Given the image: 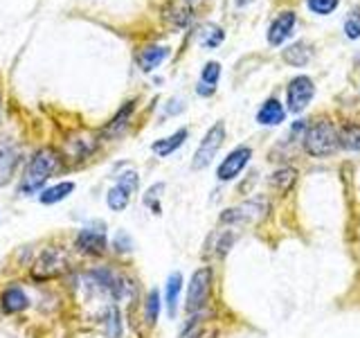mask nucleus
I'll return each mask as SVG.
<instances>
[{
	"label": "nucleus",
	"instance_id": "nucleus-18",
	"mask_svg": "<svg viewBox=\"0 0 360 338\" xmlns=\"http://www.w3.org/2000/svg\"><path fill=\"white\" fill-rule=\"evenodd\" d=\"M311 54H313V48L307 41H295L292 45H288L284 52H281V59H284L288 65L304 68L311 61Z\"/></svg>",
	"mask_w": 360,
	"mask_h": 338
},
{
	"label": "nucleus",
	"instance_id": "nucleus-4",
	"mask_svg": "<svg viewBox=\"0 0 360 338\" xmlns=\"http://www.w3.org/2000/svg\"><path fill=\"white\" fill-rule=\"evenodd\" d=\"M212 289H214V270L212 266H200L196 268L189 277L187 284V298H185V313L196 315L207 311L210 300H212Z\"/></svg>",
	"mask_w": 360,
	"mask_h": 338
},
{
	"label": "nucleus",
	"instance_id": "nucleus-9",
	"mask_svg": "<svg viewBox=\"0 0 360 338\" xmlns=\"http://www.w3.org/2000/svg\"><path fill=\"white\" fill-rule=\"evenodd\" d=\"M75 248L79 253L90 255V257H99L108 251V237L104 228H82L75 237Z\"/></svg>",
	"mask_w": 360,
	"mask_h": 338
},
{
	"label": "nucleus",
	"instance_id": "nucleus-1",
	"mask_svg": "<svg viewBox=\"0 0 360 338\" xmlns=\"http://www.w3.org/2000/svg\"><path fill=\"white\" fill-rule=\"evenodd\" d=\"M270 212H273L270 199L264 194H255L250 199L236 203V206L225 208L219 214V225L221 228H232V230L255 228V225H262L270 217Z\"/></svg>",
	"mask_w": 360,
	"mask_h": 338
},
{
	"label": "nucleus",
	"instance_id": "nucleus-5",
	"mask_svg": "<svg viewBox=\"0 0 360 338\" xmlns=\"http://www.w3.org/2000/svg\"><path fill=\"white\" fill-rule=\"evenodd\" d=\"M225 142V122H214L207 129V133L202 135V140L198 142V149L194 151V158H191V169H205L214 163V158L221 151V146Z\"/></svg>",
	"mask_w": 360,
	"mask_h": 338
},
{
	"label": "nucleus",
	"instance_id": "nucleus-27",
	"mask_svg": "<svg viewBox=\"0 0 360 338\" xmlns=\"http://www.w3.org/2000/svg\"><path fill=\"white\" fill-rule=\"evenodd\" d=\"M165 189H167V185H165V183H153L149 189L144 192L142 201H144V206L149 208L153 214H162L160 199H162V194H165Z\"/></svg>",
	"mask_w": 360,
	"mask_h": 338
},
{
	"label": "nucleus",
	"instance_id": "nucleus-29",
	"mask_svg": "<svg viewBox=\"0 0 360 338\" xmlns=\"http://www.w3.org/2000/svg\"><path fill=\"white\" fill-rule=\"evenodd\" d=\"M95 140L93 138H75L68 142V154H70L72 158H77V161H82V158H88L90 154L95 151Z\"/></svg>",
	"mask_w": 360,
	"mask_h": 338
},
{
	"label": "nucleus",
	"instance_id": "nucleus-6",
	"mask_svg": "<svg viewBox=\"0 0 360 338\" xmlns=\"http://www.w3.org/2000/svg\"><path fill=\"white\" fill-rule=\"evenodd\" d=\"M315 97V82L307 75H297L288 82L286 88V111L292 115H300V113L307 111V106Z\"/></svg>",
	"mask_w": 360,
	"mask_h": 338
},
{
	"label": "nucleus",
	"instance_id": "nucleus-3",
	"mask_svg": "<svg viewBox=\"0 0 360 338\" xmlns=\"http://www.w3.org/2000/svg\"><path fill=\"white\" fill-rule=\"evenodd\" d=\"M302 146L311 158H329L340 149V135L331 118H315L304 131Z\"/></svg>",
	"mask_w": 360,
	"mask_h": 338
},
{
	"label": "nucleus",
	"instance_id": "nucleus-25",
	"mask_svg": "<svg viewBox=\"0 0 360 338\" xmlns=\"http://www.w3.org/2000/svg\"><path fill=\"white\" fill-rule=\"evenodd\" d=\"M131 196H133V194H129V192L124 189V187L115 185V187H110V189H108V194H106V206H108L112 212H124V210L129 208Z\"/></svg>",
	"mask_w": 360,
	"mask_h": 338
},
{
	"label": "nucleus",
	"instance_id": "nucleus-28",
	"mask_svg": "<svg viewBox=\"0 0 360 338\" xmlns=\"http://www.w3.org/2000/svg\"><path fill=\"white\" fill-rule=\"evenodd\" d=\"M225 39V32L219 27V25H214V23H207V25H202L200 30V45L202 48H217V45H221Z\"/></svg>",
	"mask_w": 360,
	"mask_h": 338
},
{
	"label": "nucleus",
	"instance_id": "nucleus-22",
	"mask_svg": "<svg viewBox=\"0 0 360 338\" xmlns=\"http://www.w3.org/2000/svg\"><path fill=\"white\" fill-rule=\"evenodd\" d=\"M338 135H340V149L360 154V122H345L338 129Z\"/></svg>",
	"mask_w": 360,
	"mask_h": 338
},
{
	"label": "nucleus",
	"instance_id": "nucleus-23",
	"mask_svg": "<svg viewBox=\"0 0 360 338\" xmlns=\"http://www.w3.org/2000/svg\"><path fill=\"white\" fill-rule=\"evenodd\" d=\"M75 183L72 180H61V183H56L54 187H48L45 192H41L39 201L43 203V206H54V203H59L63 199H68L75 192Z\"/></svg>",
	"mask_w": 360,
	"mask_h": 338
},
{
	"label": "nucleus",
	"instance_id": "nucleus-31",
	"mask_svg": "<svg viewBox=\"0 0 360 338\" xmlns=\"http://www.w3.org/2000/svg\"><path fill=\"white\" fill-rule=\"evenodd\" d=\"M338 5H340V0H307V7L318 16H329Z\"/></svg>",
	"mask_w": 360,
	"mask_h": 338
},
{
	"label": "nucleus",
	"instance_id": "nucleus-13",
	"mask_svg": "<svg viewBox=\"0 0 360 338\" xmlns=\"http://www.w3.org/2000/svg\"><path fill=\"white\" fill-rule=\"evenodd\" d=\"M183 273L174 270L172 275L165 282V307L169 318H176L178 315V304H180V293H183Z\"/></svg>",
	"mask_w": 360,
	"mask_h": 338
},
{
	"label": "nucleus",
	"instance_id": "nucleus-20",
	"mask_svg": "<svg viewBox=\"0 0 360 338\" xmlns=\"http://www.w3.org/2000/svg\"><path fill=\"white\" fill-rule=\"evenodd\" d=\"M27 296H25V291L18 289V287H9L3 291V296H0V307H3V311L7 313H18L22 309H27Z\"/></svg>",
	"mask_w": 360,
	"mask_h": 338
},
{
	"label": "nucleus",
	"instance_id": "nucleus-26",
	"mask_svg": "<svg viewBox=\"0 0 360 338\" xmlns=\"http://www.w3.org/2000/svg\"><path fill=\"white\" fill-rule=\"evenodd\" d=\"M104 332L108 338H122V313L115 304H110L104 315Z\"/></svg>",
	"mask_w": 360,
	"mask_h": 338
},
{
	"label": "nucleus",
	"instance_id": "nucleus-10",
	"mask_svg": "<svg viewBox=\"0 0 360 338\" xmlns=\"http://www.w3.org/2000/svg\"><path fill=\"white\" fill-rule=\"evenodd\" d=\"M297 23V14L295 11H281L279 16H275V20L270 23L266 39L270 45H281L284 41H288L292 37V30H295Z\"/></svg>",
	"mask_w": 360,
	"mask_h": 338
},
{
	"label": "nucleus",
	"instance_id": "nucleus-21",
	"mask_svg": "<svg viewBox=\"0 0 360 338\" xmlns=\"http://www.w3.org/2000/svg\"><path fill=\"white\" fill-rule=\"evenodd\" d=\"M167 56H169V48H165V45H149V48H144L140 52L138 63L144 73H151L167 59Z\"/></svg>",
	"mask_w": 360,
	"mask_h": 338
},
{
	"label": "nucleus",
	"instance_id": "nucleus-16",
	"mask_svg": "<svg viewBox=\"0 0 360 338\" xmlns=\"http://www.w3.org/2000/svg\"><path fill=\"white\" fill-rule=\"evenodd\" d=\"M18 165V149L11 142L0 144V187L7 185Z\"/></svg>",
	"mask_w": 360,
	"mask_h": 338
},
{
	"label": "nucleus",
	"instance_id": "nucleus-8",
	"mask_svg": "<svg viewBox=\"0 0 360 338\" xmlns=\"http://www.w3.org/2000/svg\"><path fill=\"white\" fill-rule=\"evenodd\" d=\"M68 268V257L61 248H45L34 264V277L37 280H50L61 275Z\"/></svg>",
	"mask_w": 360,
	"mask_h": 338
},
{
	"label": "nucleus",
	"instance_id": "nucleus-2",
	"mask_svg": "<svg viewBox=\"0 0 360 338\" xmlns=\"http://www.w3.org/2000/svg\"><path fill=\"white\" fill-rule=\"evenodd\" d=\"M61 169V156L50 146H43L30 158L20 178V192L22 194H37V192L48 183V178L54 176Z\"/></svg>",
	"mask_w": 360,
	"mask_h": 338
},
{
	"label": "nucleus",
	"instance_id": "nucleus-11",
	"mask_svg": "<svg viewBox=\"0 0 360 338\" xmlns=\"http://www.w3.org/2000/svg\"><path fill=\"white\" fill-rule=\"evenodd\" d=\"M286 113L288 111L284 108V104H281L277 97H268L262 104V108L257 111L255 120L259 127H279V124L286 120Z\"/></svg>",
	"mask_w": 360,
	"mask_h": 338
},
{
	"label": "nucleus",
	"instance_id": "nucleus-19",
	"mask_svg": "<svg viewBox=\"0 0 360 338\" xmlns=\"http://www.w3.org/2000/svg\"><path fill=\"white\" fill-rule=\"evenodd\" d=\"M133 111H135V99L127 101V104L117 111V115L108 122V127L104 129V138H117V135H122L124 131H127Z\"/></svg>",
	"mask_w": 360,
	"mask_h": 338
},
{
	"label": "nucleus",
	"instance_id": "nucleus-12",
	"mask_svg": "<svg viewBox=\"0 0 360 338\" xmlns=\"http://www.w3.org/2000/svg\"><path fill=\"white\" fill-rule=\"evenodd\" d=\"M297 178H300L297 167L284 165V167H279V169H275L273 174H270L268 185L275 189V194H277V196H288L290 192H292V187H295Z\"/></svg>",
	"mask_w": 360,
	"mask_h": 338
},
{
	"label": "nucleus",
	"instance_id": "nucleus-24",
	"mask_svg": "<svg viewBox=\"0 0 360 338\" xmlns=\"http://www.w3.org/2000/svg\"><path fill=\"white\" fill-rule=\"evenodd\" d=\"M160 309H162L160 291L151 289L149 293H146V298H144V323L149 327H153L158 323V318H160Z\"/></svg>",
	"mask_w": 360,
	"mask_h": 338
},
{
	"label": "nucleus",
	"instance_id": "nucleus-7",
	"mask_svg": "<svg viewBox=\"0 0 360 338\" xmlns=\"http://www.w3.org/2000/svg\"><path fill=\"white\" fill-rule=\"evenodd\" d=\"M250 161H252V146L248 144L234 146L217 167V180L219 183H230V180L239 178L245 172V167L250 165Z\"/></svg>",
	"mask_w": 360,
	"mask_h": 338
},
{
	"label": "nucleus",
	"instance_id": "nucleus-14",
	"mask_svg": "<svg viewBox=\"0 0 360 338\" xmlns=\"http://www.w3.org/2000/svg\"><path fill=\"white\" fill-rule=\"evenodd\" d=\"M221 79V63L219 61H207L200 70V79L196 86V95L200 97H212L217 93V84Z\"/></svg>",
	"mask_w": 360,
	"mask_h": 338
},
{
	"label": "nucleus",
	"instance_id": "nucleus-34",
	"mask_svg": "<svg viewBox=\"0 0 360 338\" xmlns=\"http://www.w3.org/2000/svg\"><path fill=\"white\" fill-rule=\"evenodd\" d=\"M169 104H172V106H169V111H165L167 115H176V113H180V111L185 108V104H183V101H180V99H172V101H169Z\"/></svg>",
	"mask_w": 360,
	"mask_h": 338
},
{
	"label": "nucleus",
	"instance_id": "nucleus-33",
	"mask_svg": "<svg viewBox=\"0 0 360 338\" xmlns=\"http://www.w3.org/2000/svg\"><path fill=\"white\" fill-rule=\"evenodd\" d=\"M112 251H117V253H131L133 251V237L127 234L124 230H117L115 237H112Z\"/></svg>",
	"mask_w": 360,
	"mask_h": 338
},
{
	"label": "nucleus",
	"instance_id": "nucleus-30",
	"mask_svg": "<svg viewBox=\"0 0 360 338\" xmlns=\"http://www.w3.org/2000/svg\"><path fill=\"white\" fill-rule=\"evenodd\" d=\"M115 185L124 187V189L129 192V194H135V192H138V187H140V176H138V172H135V169H127V172H122L117 176V183Z\"/></svg>",
	"mask_w": 360,
	"mask_h": 338
},
{
	"label": "nucleus",
	"instance_id": "nucleus-32",
	"mask_svg": "<svg viewBox=\"0 0 360 338\" xmlns=\"http://www.w3.org/2000/svg\"><path fill=\"white\" fill-rule=\"evenodd\" d=\"M345 34L349 39H360V9H354L345 20Z\"/></svg>",
	"mask_w": 360,
	"mask_h": 338
},
{
	"label": "nucleus",
	"instance_id": "nucleus-17",
	"mask_svg": "<svg viewBox=\"0 0 360 338\" xmlns=\"http://www.w3.org/2000/svg\"><path fill=\"white\" fill-rule=\"evenodd\" d=\"M234 242H236V230L223 228V230H217L210 237L207 248L214 253V257H217V259H225V257H228V253L232 251Z\"/></svg>",
	"mask_w": 360,
	"mask_h": 338
},
{
	"label": "nucleus",
	"instance_id": "nucleus-15",
	"mask_svg": "<svg viewBox=\"0 0 360 338\" xmlns=\"http://www.w3.org/2000/svg\"><path fill=\"white\" fill-rule=\"evenodd\" d=\"M187 138H189V129L183 127V129L174 131L172 135H167V138L155 140V142L151 144V151H153L158 158H167V156H172L174 151H178L180 146L185 144Z\"/></svg>",
	"mask_w": 360,
	"mask_h": 338
}]
</instances>
